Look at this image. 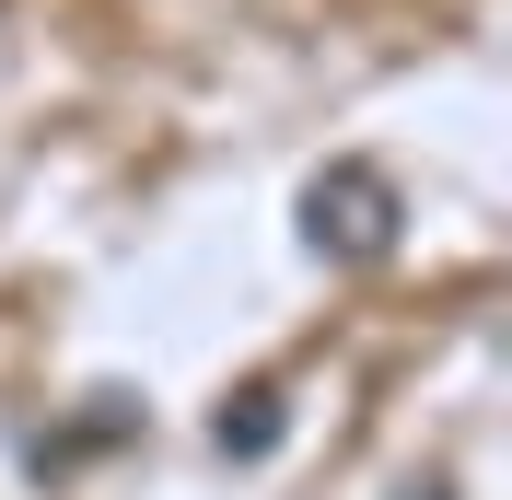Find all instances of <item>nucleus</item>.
<instances>
[{"instance_id":"nucleus-2","label":"nucleus","mask_w":512,"mask_h":500,"mask_svg":"<svg viewBox=\"0 0 512 500\" xmlns=\"http://www.w3.org/2000/svg\"><path fill=\"white\" fill-rule=\"evenodd\" d=\"M280 431H291L280 384H245V396H222V419H210V454H233V466H256V454H280Z\"/></svg>"},{"instance_id":"nucleus-1","label":"nucleus","mask_w":512,"mask_h":500,"mask_svg":"<svg viewBox=\"0 0 512 500\" xmlns=\"http://www.w3.org/2000/svg\"><path fill=\"white\" fill-rule=\"evenodd\" d=\"M303 245L326 268H373L396 245V187H384L373 163H326L315 187H303Z\"/></svg>"},{"instance_id":"nucleus-3","label":"nucleus","mask_w":512,"mask_h":500,"mask_svg":"<svg viewBox=\"0 0 512 500\" xmlns=\"http://www.w3.org/2000/svg\"><path fill=\"white\" fill-rule=\"evenodd\" d=\"M396 500H454V477H408V489H396Z\"/></svg>"}]
</instances>
